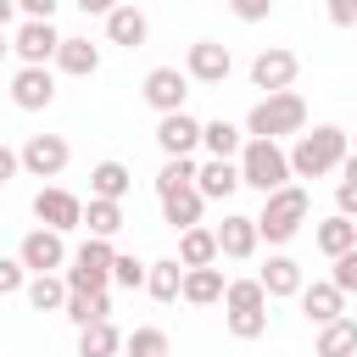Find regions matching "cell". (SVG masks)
Here are the masks:
<instances>
[{"label": "cell", "mask_w": 357, "mask_h": 357, "mask_svg": "<svg viewBox=\"0 0 357 357\" xmlns=\"http://www.w3.org/2000/svg\"><path fill=\"white\" fill-rule=\"evenodd\" d=\"M56 73H67V78H95L100 73V45H89V39H61V50H56Z\"/></svg>", "instance_id": "cell-20"}, {"label": "cell", "mask_w": 357, "mask_h": 357, "mask_svg": "<svg viewBox=\"0 0 357 357\" xmlns=\"http://www.w3.org/2000/svg\"><path fill=\"white\" fill-rule=\"evenodd\" d=\"M6 50H11V39H6V28H0V61H6Z\"/></svg>", "instance_id": "cell-48"}, {"label": "cell", "mask_w": 357, "mask_h": 357, "mask_svg": "<svg viewBox=\"0 0 357 357\" xmlns=\"http://www.w3.org/2000/svg\"><path fill=\"white\" fill-rule=\"evenodd\" d=\"M17 290H28V268L17 257H0V296H17Z\"/></svg>", "instance_id": "cell-38"}, {"label": "cell", "mask_w": 357, "mask_h": 357, "mask_svg": "<svg viewBox=\"0 0 357 357\" xmlns=\"http://www.w3.org/2000/svg\"><path fill=\"white\" fill-rule=\"evenodd\" d=\"M257 245H262L257 218H245V212H223V223H218V251L234 257V262H245V257H257Z\"/></svg>", "instance_id": "cell-15"}, {"label": "cell", "mask_w": 357, "mask_h": 357, "mask_svg": "<svg viewBox=\"0 0 357 357\" xmlns=\"http://www.w3.org/2000/svg\"><path fill=\"white\" fill-rule=\"evenodd\" d=\"M229 11H234L240 22H268V11H273V0H229Z\"/></svg>", "instance_id": "cell-41"}, {"label": "cell", "mask_w": 357, "mask_h": 357, "mask_svg": "<svg viewBox=\"0 0 357 357\" xmlns=\"http://www.w3.org/2000/svg\"><path fill=\"white\" fill-rule=\"evenodd\" d=\"M84 229L95 234V240H112L117 229H123V201H84Z\"/></svg>", "instance_id": "cell-32"}, {"label": "cell", "mask_w": 357, "mask_h": 357, "mask_svg": "<svg viewBox=\"0 0 357 357\" xmlns=\"http://www.w3.org/2000/svg\"><path fill=\"white\" fill-rule=\"evenodd\" d=\"M22 173V151H11V145H0V184H11Z\"/></svg>", "instance_id": "cell-44"}, {"label": "cell", "mask_w": 357, "mask_h": 357, "mask_svg": "<svg viewBox=\"0 0 357 357\" xmlns=\"http://www.w3.org/2000/svg\"><path fill=\"white\" fill-rule=\"evenodd\" d=\"M33 218H39V229L67 234V229H84V201H78L73 190H61V184H45V190L33 195Z\"/></svg>", "instance_id": "cell-7"}, {"label": "cell", "mask_w": 357, "mask_h": 357, "mask_svg": "<svg viewBox=\"0 0 357 357\" xmlns=\"http://www.w3.org/2000/svg\"><path fill=\"white\" fill-rule=\"evenodd\" d=\"M312 240H318V251L335 262V257H346V251H357V223L351 218H340V212H329L318 229H312Z\"/></svg>", "instance_id": "cell-23"}, {"label": "cell", "mask_w": 357, "mask_h": 357, "mask_svg": "<svg viewBox=\"0 0 357 357\" xmlns=\"http://www.w3.org/2000/svg\"><path fill=\"white\" fill-rule=\"evenodd\" d=\"M296 73H301V56H296V50H284V45H268V50H257V56H251V84H257V89H268V95L290 89V84H296Z\"/></svg>", "instance_id": "cell-8"}, {"label": "cell", "mask_w": 357, "mask_h": 357, "mask_svg": "<svg viewBox=\"0 0 357 357\" xmlns=\"http://www.w3.org/2000/svg\"><path fill=\"white\" fill-rule=\"evenodd\" d=\"M117 6H123V0H78V11H84V17H112Z\"/></svg>", "instance_id": "cell-45"}, {"label": "cell", "mask_w": 357, "mask_h": 357, "mask_svg": "<svg viewBox=\"0 0 357 357\" xmlns=\"http://www.w3.org/2000/svg\"><path fill=\"white\" fill-rule=\"evenodd\" d=\"M145 273H151V262L117 251V262H112V284H123V290H145Z\"/></svg>", "instance_id": "cell-36"}, {"label": "cell", "mask_w": 357, "mask_h": 357, "mask_svg": "<svg viewBox=\"0 0 357 357\" xmlns=\"http://www.w3.org/2000/svg\"><path fill=\"white\" fill-rule=\"evenodd\" d=\"M106 39H112V45H123V50H139V45L151 39L145 11H139V6H117V11L106 17Z\"/></svg>", "instance_id": "cell-19"}, {"label": "cell", "mask_w": 357, "mask_h": 357, "mask_svg": "<svg viewBox=\"0 0 357 357\" xmlns=\"http://www.w3.org/2000/svg\"><path fill=\"white\" fill-rule=\"evenodd\" d=\"M139 95H145V106H151L156 117L184 112V100H190V73H184V67H151L145 84H139Z\"/></svg>", "instance_id": "cell-6"}, {"label": "cell", "mask_w": 357, "mask_h": 357, "mask_svg": "<svg viewBox=\"0 0 357 357\" xmlns=\"http://www.w3.org/2000/svg\"><path fill=\"white\" fill-rule=\"evenodd\" d=\"M11 17H17V0H0V28H6Z\"/></svg>", "instance_id": "cell-46"}, {"label": "cell", "mask_w": 357, "mask_h": 357, "mask_svg": "<svg viewBox=\"0 0 357 357\" xmlns=\"http://www.w3.org/2000/svg\"><path fill=\"white\" fill-rule=\"evenodd\" d=\"M112 262H117V251H112V240H84L78 251H73V262H67V290H78V296H100V290H112Z\"/></svg>", "instance_id": "cell-5"}, {"label": "cell", "mask_w": 357, "mask_h": 357, "mask_svg": "<svg viewBox=\"0 0 357 357\" xmlns=\"http://www.w3.org/2000/svg\"><path fill=\"white\" fill-rule=\"evenodd\" d=\"M240 184H245V178H240V162H229V156H206L201 173H195V190H201L206 201H229Z\"/></svg>", "instance_id": "cell-17"}, {"label": "cell", "mask_w": 357, "mask_h": 357, "mask_svg": "<svg viewBox=\"0 0 357 357\" xmlns=\"http://www.w3.org/2000/svg\"><path fill=\"white\" fill-rule=\"evenodd\" d=\"M229 312H268L262 279H229V290H223V318H229Z\"/></svg>", "instance_id": "cell-31"}, {"label": "cell", "mask_w": 357, "mask_h": 357, "mask_svg": "<svg viewBox=\"0 0 357 357\" xmlns=\"http://www.w3.org/2000/svg\"><path fill=\"white\" fill-rule=\"evenodd\" d=\"M240 178L251 184V190H262V195H273V190H284L296 173H290V151L279 145V139H245V151H240Z\"/></svg>", "instance_id": "cell-4"}, {"label": "cell", "mask_w": 357, "mask_h": 357, "mask_svg": "<svg viewBox=\"0 0 357 357\" xmlns=\"http://www.w3.org/2000/svg\"><path fill=\"white\" fill-rule=\"evenodd\" d=\"M195 173H201V162H195V156H167V162H162V173H156V201H167V195H178V190H190V184H195Z\"/></svg>", "instance_id": "cell-30"}, {"label": "cell", "mask_w": 357, "mask_h": 357, "mask_svg": "<svg viewBox=\"0 0 357 357\" xmlns=\"http://www.w3.org/2000/svg\"><path fill=\"white\" fill-rule=\"evenodd\" d=\"M11 50L22 56V67H50L61 50V33H56V22H22L11 33Z\"/></svg>", "instance_id": "cell-12"}, {"label": "cell", "mask_w": 357, "mask_h": 357, "mask_svg": "<svg viewBox=\"0 0 357 357\" xmlns=\"http://www.w3.org/2000/svg\"><path fill=\"white\" fill-rule=\"evenodd\" d=\"M346 156H351L346 128L318 123V128L296 134V145H290V173H296V178H329V173H340V167H346Z\"/></svg>", "instance_id": "cell-1"}, {"label": "cell", "mask_w": 357, "mask_h": 357, "mask_svg": "<svg viewBox=\"0 0 357 357\" xmlns=\"http://www.w3.org/2000/svg\"><path fill=\"white\" fill-rule=\"evenodd\" d=\"M156 145H162V156H195L201 123L190 112H167V117H156Z\"/></svg>", "instance_id": "cell-14"}, {"label": "cell", "mask_w": 357, "mask_h": 357, "mask_svg": "<svg viewBox=\"0 0 357 357\" xmlns=\"http://www.w3.org/2000/svg\"><path fill=\"white\" fill-rule=\"evenodd\" d=\"M61 312H67L78 329H89V324H106V318H112V296H106V290H100V296H78V290H73Z\"/></svg>", "instance_id": "cell-33"}, {"label": "cell", "mask_w": 357, "mask_h": 357, "mask_svg": "<svg viewBox=\"0 0 357 357\" xmlns=\"http://www.w3.org/2000/svg\"><path fill=\"white\" fill-rule=\"evenodd\" d=\"M223 324H229V335H234V340H257V335L268 329V312H229Z\"/></svg>", "instance_id": "cell-37"}, {"label": "cell", "mask_w": 357, "mask_h": 357, "mask_svg": "<svg viewBox=\"0 0 357 357\" xmlns=\"http://www.w3.org/2000/svg\"><path fill=\"white\" fill-rule=\"evenodd\" d=\"M56 6H61V0H17L22 22H50V17H56Z\"/></svg>", "instance_id": "cell-42"}, {"label": "cell", "mask_w": 357, "mask_h": 357, "mask_svg": "<svg viewBox=\"0 0 357 357\" xmlns=\"http://www.w3.org/2000/svg\"><path fill=\"white\" fill-rule=\"evenodd\" d=\"M56 100V73L50 67H17L11 73V106L17 112H45Z\"/></svg>", "instance_id": "cell-13"}, {"label": "cell", "mask_w": 357, "mask_h": 357, "mask_svg": "<svg viewBox=\"0 0 357 357\" xmlns=\"http://www.w3.org/2000/svg\"><path fill=\"white\" fill-rule=\"evenodd\" d=\"M324 11H329V22H335V28H357V0H329Z\"/></svg>", "instance_id": "cell-43"}, {"label": "cell", "mask_w": 357, "mask_h": 357, "mask_svg": "<svg viewBox=\"0 0 357 357\" xmlns=\"http://www.w3.org/2000/svg\"><path fill=\"white\" fill-rule=\"evenodd\" d=\"M329 284H335L340 296H351V290H357V251L335 257V273H329Z\"/></svg>", "instance_id": "cell-39"}, {"label": "cell", "mask_w": 357, "mask_h": 357, "mask_svg": "<svg viewBox=\"0 0 357 357\" xmlns=\"http://www.w3.org/2000/svg\"><path fill=\"white\" fill-rule=\"evenodd\" d=\"M257 279H262V290H268V301H284V296H301V284H307V279H301V262H296V257H284V251H279V257H268V268H262Z\"/></svg>", "instance_id": "cell-18"}, {"label": "cell", "mask_w": 357, "mask_h": 357, "mask_svg": "<svg viewBox=\"0 0 357 357\" xmlns=\"http://www.w3.org/2000/svg\"><path fill=\"white\" fill-rule=\"evenodd\" d=\"M22 296H28V307H33V312H61L73 290H67V279H61V273H33Z\"/></svg>", "instance_id": "cell-28"}, {"label": "cell", "mask_w": 357, "mask_h": 357, "mask_svg": "<svg viewBox=\"0 0 357 357\" xmlns=\"http://www.w3.org/2000/svg\"><path fill=\"white\" fill-rule=\"evenodd\" d=\"M128 190H134V173H128L117 156H106V162L89 167V195H95V201H123Z\"/></svg>", "instance_id": "cell-21"}, {"label": "cell", "mask_w": 357, "mask_h": 357, "mask_svg": "<svg viewBox=\"0 0 357 357\" xmlns=\"http://www.w3.org/2000/svg\"><path fill=\"white\" fill-rule=\"evenodd\" d=\"M117 351H123V335L112 329V318L78 329V357H117Z\"/></svg>", "instance_id": "cell-34"}, {"label": "cell", "mask_w": 357, "mask_h": 357, "mask_svg": "<svg viewBox=\"0 0 357 357\" xmlns=\"http://www.w3.org/2000/svg\"><path fill=\"white\" fill-rule=\"evenodd\" d=\"M218 257H223V251H218V229H201V223H195V229L178 234V262H184V268H212Z\"/></svg>", "instance_id": "cell-24"}, {"label": "cell", "mask_w": 357, "mask_h": 357, "mask_svg": "<svg viewBox=\"0 0 357 357\" xmlns=\"http://www.w3.org/2000/svg\"><path fill=\"white\" fill-rule=\"evenodd\" d=\"M335 212L357 223V178H340V184H335Z\"/></svg>", "instance_id": "cell-40"}, {"label": "cell", "mask_w": 357, "mask_h": 357, "mask_svg": "<svg viewBox=\"0 0 357 357\" xmlns=\"http://www.w3.org/2000/svg\"><path fill=\"white\" fill-rule=\"evenodd\" d=\"M307 218H312V195H307L301 184H284V190L262 195L257 234H262L268 245H284V240H296V234H301V223H307Z\"/></svg>", "instance_id": "cell-3"}, {"label": "cell", "mask_w": 357, "mask_h": 357, "mask_svg": "<svg viewBox=\"0 0 357 357\" xmlns=\"http://www.w3.org/2000/svg\"><path fill=\"white\" fill-rule=\"evenodd\" d=\"M340 173H346V178H357V151L346 156V167H340Z\"/></svg>", "instance_id": "cell-47"}, {"label": "cell", "mask_w": 357, "mask_h": 357, "mask_svg": "<svg viewBox=\"0 0 357 357\" xmlns=\"http://www.w3.org/2000/svg\"><path fill=\"white\" fill-rule=\"evenodd\" d=\"M123 351L128 357H173L167 351V329H156V324H139L134 335H123Z\"/></svg>", "instance_id": "cell-35"}, {"label": "cell", "mask_w": 357, "mask_h": 357, "mask_svg": "<svg viewBox=\"0 0 357 357\" xmlns=\"http://www.w3.org/2000/svg\"><path fill=\"white\" fill-rule=\"evenodd\" d=\"M201 206H206V195L190 184V190H178V195H167V201H162V223L184 234V229H195V223H201Z\"/></svg>", "instance_id": "cell-27"}, {"label": "cell", "mask_w": 357, "mask_h": 357, "mask_svg": "<svg viewBox=\"0 0 357 357\" xmlns=\"http://www.w3.org/2000/svg\"><path fill=\"white\" fill-rule=\"evenodd\" d=\"M223 290H229V279H223L218 262H212V268H184V296H178V301L212 307V301H223Z\"/></svg>", "instance_id": "cell-22"}, {"label": "cell", "mask_w": 357, "mask_h": 357, "mask_svg": "<svg viewBox=\"0 0 357 357\" xmlns=\"http://www.w3.org/2000/svg\"><path fill=\"white\" fill-rule=\"evenodd\" d=\"M145 290H151L156 301H178V296H184V262H178V257H162V262H151V273H145Z\"/></svg>", "instance_id": "cell-29"}, {"label": "cell", "mask_w": 357, "mask_h": 357, "mask_svg": "<svg viewBox=\"0 0 357 357\" xmlns=\"http://www.w3.org/2000/svg\"><path fill=\"white\" fill-rule=\"evenodd\" d=\"M184 73H190V84H223V78L234 73V56H229V45H218V39H195V45L184 50Z\"/></svg>", "instance_id": "cell-11"}, {"label": "cell", "mask_w": 357, "mask_h": 357, "mask_svg": "<svg viewBox=\"0 0 357 357\" xmlns=\"http://www.w3.org/2000/svg\"><path fill=\"white\" fill-rule=\"evenodd\" d=\"M312 357H357V318H335L318 329Z\"/></svg>", "instance_id": "cell-25"}, {"label": "cell", "mask_w": 357, "mask_h": 357, "mask_svg": "<svg viewBox=\"0 0 357 357\" xmlns=\"http://www.w3.org/2000/svg\"><path fill=\"white\" fill-rule=\"evenodd\" d=\"M67 162H73V145H67L61 134H28V145H22V173H33V178H61Z\"/></svg>", "instance_id": "cell-9"}, {"label": "cell", "mask_w": 357, "mask_h": 357, "mask_svg": "<svg viewBox=\"0 0 357 357\" xmlns=\"http://www.w3.org/2000/svg\"><path fill=\"white\" fill-rule=\"evenodd\" d=\"M17 262H22L28 273H56V268H67L73 257H67V240H61L56 229H28L22 245H17Z\"/></svg>", "instance_id": "cell-10"}, {"label": "cell", "mask_w": 357, "mask_h": 357, "mask_svg": "<svg viewBox=\"0 0 357 357\" xmlns=\"http://www.w3.org/2000/svg\"><path fill=\"white\" fill-rule=\"evenodd\" d=\"M296 301H301L307 324H318V329H324V324H335V318H346V296H340L329 279H312V284H301V296H296Z\"/></svg>", "instance_id": "cell-16"}, {"label": "cell", "mask_w": 357, "mask_h": 357, "mask_svg": "<svg viewBox=\"0 0 357 357\" xmlns=\"http://www.w3.org/2000/svg\"><path fill=\"white\" fill-rule=\"evenodd\" d=\"M201 145H206L212 156L240 162V151H245V128H234L229 117H212V123H201Z\"/></svg>", "instance_id": "cell-26"}, {"label": "cell", "mask_w": 357, "mask_h": 357, "mask_svg": "<svg viewBox=\"0 0 357 357\" xmlns=\"http://www.w3.org/2000/svg\"><path fill=\"white\" fill-rule=\"evenodd\" d=\"M284 134H307V100L296 89L262 95L245 112V139H284Z\"/></svg>", "instance_id": "cell-2"}]
</instances>
